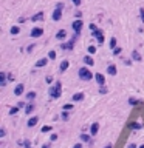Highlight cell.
Masks as SVG:
<instances>
[{
	"instance_id": "ba28073f",
	"label": "cell",
	"mask_w": 144,
	"mask_h": 148,
	"mask_svg": "<svg viewBox=\"0 0 144 148\" xmlns=\"http://www.w3.org/2000/svg\"><path fill=\"white\" fill-rule=\"evenodd\" d=\"M56 39L57 40H65L67 39V31H65V29H59V31L56 32Z\"/></svg>"
},
{
	"instance_id": "8992f818",
	"label": "cell",
	"mask_w": 144,
	"mask_h": 148,
	"mask_svg": "<svg viewBox=\"0 0 144 148\" xmlns=\"http://www.w3.org/2000/svg\"><path fill=\"white\" fill-rule=\"evenodd\" d=\"M95 80H96V83H98L99 86L105 85V77H104L102 74H99V73H96V74H95Z\"/></svg>"
},
{
	"instance_id": "7402d4cb",
	"label": "cell",
	"mask_w": 144,
	"mask_h": 148,
	"mask_svg": "<svg viewBox=\"0 0 144 148\" xmlns=\"http://www.w3.org/2000/svg\"><path fill=\"white\" fill-rule=\"evenodd\" d=\"M129 126H130L132 130H139L143 125H141V124H138V122H130V125H129Z\"/></svg>"
},
{
	"instance_id": "7a4b0ae2",
	"label": "cell",
	"mask_w": 144,
	"mask_h": 148,
	"mask_svg": "<svg viewBox=\"0 0 144 148\" xmlns=\"http://www.w3.org/2000/svg\"><path fill=\"white\" fill-rule=\"evenodd\" d=\"M78 74H79V79L84 80V82H88V80H91L93 77H95V74H93L91 71L87 68V66H82V68H79Z\"/></svg>"
},
{
	"instance_id": "681fc988",
	"label": "cell",
	"mask_w": 144,
	"mask_h": 148,
	"mask_svg": "<svg viewBox=\"0 0 144 148\" xmlns=\"http://www.w3.org/2000/svg\"><path fill=\"white\" fill-rule=\"evenodd\" d=\"M129 148H136V145H135V143H130V145H129Z\"/></svg>"
},
{
	"instance_id": "44dd1931",
	"label": "cell",
	"mask_w": 144,
	"mask_h": 148,
	"mask_svg": "<svg viewBox=\"0 0 144 148\" xmlns=\"http://www.w3.org/2000/svg\"><path fill=\"white\" fill-rule=\"evenodd\" d=\"M132 59H133L135 62H141V54H139L138 51H133L132 53Z\"/></svg>"
},
{
	"instance_id": "f546056e",
	"label": "cell",
	"mask_w": 144,
	"mask_h": 148,
	"mask_svg": "<svg viewBox=\"0 0 144 148\" xmlns=\"http://www.w3.org/2000/svg\"><path fill=\"white\" fill-rule=\"evenodd\" d=\"M62 109H65V111H70V109H73V105H71V103H65V105L62 107Z\"/></svg>"
},
{
	"instance_id": "9c48e42d",
	"label": "cell",
	"mask_w": 144,
	"mask_h": 148,
	"mask_svg": "<svg viewBox=\"0 0 144 148\" xmlns=\"http://www.w3.org/2000/svg\"><path fill=\"white\" fill-rule=\"evenodd\" d=\"M37 122H39V117H37V116H33L31 119H29V120L27 122L28 128H33V126H36V125H37Z\"/></svg>"
},
{
	"instance_id": "f35d334b",
	"label": "cell",
	"mask_w": 144,
	"mask_h": 148,
	"mask_svg": "<svg viewBox=\"0 0 144 148\" xmlns=\"http://www.w3.org/2000/svg\"><path fill=\"white\" fill-rule=\"evenodd\" d=\"M33 49H34V45H29V46H28V48H27V51H28V53H31V51H33Z\"/></svg>"
},
{
	"instance_id": "ac0fdd59",
	"label": "cell",
	"mask_w": 144,
	"mask_h": 148,
	"mask_svg": "<svg viewBox=\"0 0 144 148\" xmlns=\"http://www.w3.org/2000/svg\"><path fill=\"white\" fill-rule=\"evenodd\" d=\"M84 63H85L87 66H91V65H95V60H93L91 56H85L84 57Z\"/></svg>"
},
{
	"instance_id": "816d5d0a",
	"label": "cell",
	"mask_w": 144,
	"mask_h": 148,
	"mask_svg": "<svg viewBox=\"0 0 144 148\" xmlns=\"http://www.w3.org/2000/svg\"><path fill=\"white\" fill-rule=\"evenodd\" d=\"M139 148H144V145H141V147H139Z\"/></svg>"
},
{
	"instance_id": "4316f807",
	"label": "cell",
	"mask_w": 144,
	"mask_h": 148,
	"mask_svg": "<svg viewBox=\"0 0 144 148\" xmlns=\"http://www.w3.org/2000/svg\"><path fill=\"white\" fill-rule=\"evenodd\" d=\"M48 59H51V60H54V59H56V51L50 49V53H48Z\"/></svg>"
},
{
	"instance_id": "484cf974",
	"label": "cell",
	"mask_w": 144,
	"mask_h": 148,
	"mask_svg": "<svg viewBox=\"0 0 144 148\" xmlns=\"http://www.w3.org/2000/svg\"><path fill=\"white\" fill-rule=\"evenodd\" d=\"M61 117H62V120H68V113H67L65 109H62V113H61Z\"/></svg>"
},
{
	"instance_id": "8fae6325",
	"label": "cell",
	"mask_w": 144,
	"mask_h": 148,
	"mask_svg": "<svg viewBox=\"0 0 144 148\" xmlns=\"http://www.w3.org/2000/svg\"><path fill=\"white\" fill-rule=\"evenodd\" d=\"M6 77H8L6 73H0V86L2 88L6 86Z\"/></svg>"
},
{
	"instance_id": "e575fe53",
	"label": "cell",
	"mask_w": 144,
	"mask_h": 148,
	"mask_svg": "<svg viewBox=\"0 0 144 148\" xmlns=\"http://www.w3.org/2000/svg\"><path fill=\"white\" fill-rule=\"evenodd\" d=\"M53 80H54V79L51 77V76H46V77H45V82H46V83H53Z\"/></svg>"
},
{
	"instance_id": "1f68e13d",
	"label": "cell",
	"mask_w": 144,
	"mask_h": 148,
	"mask_svg": "<svg viewBox=\"0 0 144 148\" xmlns=\"http://www.w3.org/2000/svg\"><path fill=\"white\" fill-rule=\"evenodd\" d=\"M121 51H122V48H119V46H116V48L113 49V54H115V56H118V54H121Z\"/></svg>"
},
{
	"instance_id": "ffe728a7",
	"label": "cell",
	"mask_w": 144,
	"mask_h": 148,
	"mask_svg": "<svg viewBox=\"0 0 144 148\" xmlns=\"http://www.w3.org/2000/svg\"><path fill=\"white\" fill-rule=\"evenodd\" d=\"M33 111H34V103H29L25 107V114H31Z\"/></svg>"
},
{
	"instance_id": "d6a6232c",
	"label": "cell",
	"mask_w": 144,
	"mask_h": 148,
	"mask_svg": "<svg viewBox=\"0 0 144 148\" xmlns=\"http://www.w3.org/2000/svg\"><path fill=\"white\" fill-rule=\"evenodd\" d=\"M107 91H108V90H107V88H105L104 85L99 88V94H105V93H107Z\"/></svg>"
},
{
	"instance_id": "8d00e7d4",
	"label": "cell",
	"mask_w": 144,
	"mask_h": 148,
	"mask_svg": "<svg viewBox=\"0 0 144 148\" xmlns=\"http://www.w3.org/2000/svg\"><path fill=\"white\" fill-rule=\"evenodd\" d=\"M5 134H6V130L5 128H0V137H5Z\"/></svg>"
},
{
	"instance_id": "ab89813d",
	"label": "cell",
	"mask_w": 144,
	"mask_h": 148,
	"mask_svg": "<svg viewBox=\"0 0 144 148\" xmlns=\"http://www.w3.org/2000/svg\"><path fill=\"white\" fill-rule=\"evenodd\" d=\"M74 14H76V17H78V19H81V17H82V12H81V11H78V12H74Z\"/></svg>"
},
{
	"instance_id": "7dc6e473",
	"label": "cell",
	"mask_w": 144,
	"mask_h": 148,
	"mask_svg": "<svg viewBox=\"0 0 144 148\" xmlns=\"http://www.w3.org/2000/svg\"><path fill=\"white\" fill-rule=\"evenodd\" d=\"M73 148H82V143H76V145Z\"/></svg>"
},
{
	"instance_id": "bcb514c9",
	"label": "cell",
	"mask_w": 144,
	"mask_h": 148,
	"mask_svg": "<svg viewBox=\"0 0 144 148\" xmlns=\"http://www.w3.org/2000/svg\"><path fill=\"white\" fill-rule=\"evenodd\" d=\"M42 148H51V143H45V145L42 147Z\"/></svg>"
},
{
	"instance_id": "d4e9b609",
	"label": "cell",
	"mask_w": 144,
	"mask_h": 148,
	"mask_svg": "<svg viewBox=\"0 0 144 148\" xmlns=\"http://www.w3.org/2000/svg\"><path fill=\"white\" fill-rule=\"evenodd\" d=\"M81 140H82V142H90V136H87L85 133H82V134H81Z\"/></svg>"
},
{
	"instance_id": "603a6c76",
	"label": "cell",
	"mask_w": 144,
	"mask_h": 148,
	"mask_svg": "<svg viewBox=\"0 0 144 148\" xmlns=\"http://www.w3.org/2000/svg\"><path fill=\"white\" fill-rule=\"evenodd\" d=\"M110 49H115L116 48V39H115V37H112V39H110Z\"/></svg>"
},
{
	"instance_id": "d6986e66",
	"label": "cell",
	"mask_w": 144,
	"mask_h": 148,
	"mask_svg": "<svg viewBox=\"0 0 144 148\" xmlns=\"http://www.w3.org/2000/svg\"><path fill=\"white\" fill-rule=\"evenodd\" d=\"M46 63H48V59H40V60L36 62V66L37 68H42V66H45Z\"/></svg>"
},
{
	"instance_id": "9a60e30c",
	"label": "cell",
	"mask_w": 144,
	"mask_h": 148,
	"mask_svg": "<svg viewBox=\"0 0 144 148\" xmlns=\"http://www.w3.org/2000/svg\"><path fill=\"white\" fill-rule=\"evenodd\" d=\"M44 17H45L44 12H37V14H34L31 17V20H33V22H40V20H44Z\"/></svg>"
},
{
	"instance_id": "836d02e7",
	"label": "cell",
	"mask_w": 144,
	"mask_h": 148,
	"mask_svg": "<svg viewBox=\"0 0 144 148\" xmlns=\"http://www.w3.org/2000/svg\"><path fill=\"white\" fill-rule=\"evenodd\" d=\"M129 103H130V105H138L139 100H136V99H129Z\"/></svg>"
},
{
	"instance_id": "f5cc1de1",
	"label": "cell",
	"mask_w": 144,
	"mask_h": 148,
	"mask_svg": "<svg viewBox=\"0 0 144 148\" xmlns=\"http://www.w3.org/2000/svg\"><path fill=\"white\" fill-rule=\"evenodd\" d=\"M28 148H33V147H28Z\"/></svg>"
},
{
	"instance_id": "60d3db41",
	"label": "cell",
	"mask_w": 144,
	"mask_h": 148,
	"mask_svg": "<svg viewBox=\"0 0 144 148\" xmlns=\"http://www.w3.org/2000/svg\"><path fill=\"white\" fill-rule=\"evenodd\" d=\"M17 107H19V108H25V102H19Z\"/></svg>"
},
{
	"instance_id": "b9f144b4",
	"label": "cell",
	"mask_w": 144,
	"mask_h": 148,
	"mask_svg": "<svg viewBox=\"0 0 144 148\" xmlns=\"http://www.w3.org/2000/svg\"><path fill=\"white\" fill-rule=\"evenodd\" d=\"M71 2H73L76 6H78V5H81V0H71Z\"/></svg>"
},
{
	"instance_id": "6da1fadb",
	"label": "cell",
	"mask_w": 144,
	"mask_h": 148,
	"mask_svg": "<svg viewBox=\"0 0 144 148\" xmlns=\"http://www.w3.org/2000/svg\"><path fill=\"white\" fill-rule=\"evenodd\" d=\"M48 94H50V97H51V99H59V97L62 96V83L59 82V80L54 83L53 86H50Z\"/></svg>"
},
{
	"instance_id": "5b68a950",
	"label": "cell",
	"mask_w": 144,
	"mask_h": 148,
	"mask_svg": "<svg viewBox=\"0 0 144 148\" xmlns=\"http://www.w3.org/2000/svg\"><path fill=\"white\" fill-rule=\"evenodd\" d=\"M42 34H44V29L42 28H33L31 29V32H29V36L33 37V39H37V37H42Z\"/></svg>"
},
{
	"instance_id": "4dcf8cb0",
	"label": "cell",
	"mask_w": 144,
	"mask_h": 148,
	"mask_svg": "<svg viewBox=\"0 0 144 148\" xmlns=\"http://www.w3.org/2000/svg\"><path fill=\"white\" fill-rule=\"evenodd\" d=\"M96 53V46H88V54H95Z\"/></svg>"
},
{
	"instance_id": "30bf717a",
	"label": "cell",
	"mask_w": 144,
	"mask_h": 148,
	"mask_svg": "<svg viewBox=\"0 0 144 148\" xmlns=\"http://www.w3.org/2000/svg\"><path fill=\"white\" fill-rule=\"evenodd\" d=\"M23 91H25V85H22V83H19V85L14 88V94L16 96H22Z\"/></svg>"
},
{
	"instance_id": "3957f363",
	"label": "cell",
	"mask_w": 144,
	"mask_h": 148,
	"mask_svg": "<svg viewBox=\"0 0 144 148\" xmlns=\"http://www.w3.org/2000/svg\"><path fill=\"white\" fill-rule=\"evenodd\" d=\"M93 37L98 40L99 45L104 43V32H102V29H95V31H93Z\"/></svg>"
},
{
	"instance_id": "5bb4252c",
	"label": "cell",
	"mask_w": 144,
	"mask_h": 148,
	"mask_svg": "<svg viewBox=\"0 0 144 148\" xmlns=\"http://www.w3.org/2000/svg\"><path fill=\"white\" fill-rule=\"evenodd\" d=\"M116 73H118V70H116V66L113 65V63L107 66V74H110V76H115Z\"/></svg>"
},
{
	"instance_id": "f1b7e54d",
	"label": "cell",
	"mask_w": 144,
	"mask_h": 148,
	"mask_svg": "<svg viewBox=\"0 0 144 148\" xmlns=\"http://www.w3.org/2000/svg\"><path fill=\"white\" fill-rule=\"evenodd\" d=\"M42 133H48V131H51V125H45V126H42Z\"/></svg>"
},
{
	"instance_id": "74e56055",
	"label": "cell",
	"mask_w": 144,
	"mask_h": 148,
	"mask_svg": "<svg viewBox=\"0 0 144 148\" xmlns=\"http://www.w3.org/2000/svg\"><path fill=\"white\" fill-rule=\"evenodd\" d=\"M50 139H51V142L57 140V134H51V137H50Z\"/></svg>"
},
{
	"instance_id": "7c38bea8",
	"label": "cell",
	"mask_w": 144,
	"mask_h": 148,
	"mask_svg": "<svg viewBox=\"0 0 144 148\" xmlns=\"http://www.w3.org/2000/svg\"><path fill=\"white\" fill-rule=\"evenodd\" d=\"M68 66H70V62H68V60H62L61 66H59V70H61V73H65V71L68 70Z\"/></svg>"
},
{
	"instance_id": "f6af8a7d",
	"label": "cell",
	"mask_w": 144,
	"mask_h": 148,
	"mask_svg": "<svg viewBox=\"0 0 144 148\" xmlns=\"http://www.w3.org/2000/svg\"><path fill=\"white\" fill-rule=\"evenodd\" d=\"M8 80H11V82H12V80H14V76H12V74H8Z\"/></svg>"
},
{
	"instance_id": "277c9868",
	"label": "cell",
	"mask_w": 144,
	"mask_h": 148,
	"mask_svg": "<svg viewBox=\"0 0 144 148\" xmlns=\"http://www.w3.org/2000/svg\"><path fill=\"white\" fill-rule=\"evenodd\" d=\"M82 26H84V23H82V20H81V19L74 20V22L71 23V28H73V31H74V32H81Z\"/></svg>"
},
{
	"instance_id": "2e32d148",
	"label": "cell",
	"mask_w": 144,
	"mask_h": 148,
	"mask_svg": "<svg viewBox=\"0 0 144 148\" xmlns=\"http://www.w3.org/2000/svg\"><path fill=\"white\" fill-rule=\"evenodd\" d=\"M82 99H84V93H76V94H73V97H71L73 102H81Z\"/></svg>"
},
{
	"instance_id": "ee69618b",
	"label": "cell",
	"mask_w": 144,
	"mask_h": 148,
	"mask_svg": "<svg viewBox=\"0 0 144 148\" xmlns=\"http://www.w3.org/2000/svg\"><path fill=\"white\" fill-rule=\"evenodd\" d=\"M56 8H59V9H63V3H57Z\"/></svg>"
},
{
	"instance_id": "7bdbcfd3",
	"label": "cell",
	"mask_w": 144,
	"mask_h": 148,
	"mask_svg": "<svg viewBox=\"0 0 144 148\" xmlns=\"http://www.w3.org/2000/svg\"><path fill=\"white\" fill-rule=\"evenodd\" d=\"M90 29H91V31H95V29H98V28H96L95 23H91V25H90Z\"/></svg>"
},
{
	"instance_id": "d590c367",
	"label": "cell",
	"mask_w": 144,
	"mask_h": 148,
	"mask_svg": "<svg viewBox=\"0 0 144 148\" xmlns=\"http://www.w3.org/2000/svg\"><path fill=\"white\" fill-rule=\"evenodd\" d=\"M139 16H141V22L144 23V8H141V9H139Z\"/></svg>"
},
{
	"instance_id": "f907efd6",
	"label": "cell",
	"mask_w": 144,
	"mask_h": 148,
	"mask_svg": "<svg viewBox=\"0 0 144 148\" xmlns=\"http://www.w3.org/2000/svg\"><path fill=\"white\" fill-rule=\"evenodd\" d=\"M104 148H113V145H112V143H108V145H105Z\"/></svg>"
},
{
	"instance_id": "c3c4849f",
	"label": "cell",
	"mask_w": 144,
	"mask_h": 148,
	"mask_svg": "<svg viewBox=\"0 0 144 148\" xmlns=\"http://www.w3.org/2000/svg\"><path fill=\"white\" fill-rule=\"evenodd\" d=\"M25 20H27V19H25V17H20V19H19V23H23Z\"/></svg>"
},
{
	"instance_id": "52a82bcc",
	"label": "cell",
	"mask_w": 144,
	"mask_h": 148,
	"mask_svg": "<svg viewBox=\"0 0 144 148\" xmlns=\"http://www.w3.org/2000/svg\"><path fill=\"white\" fill-rule=\"evenodd\" d=\"M61 19H62V9L56 8V9L53 11V20H54V22H59Z\"/></svg>"
},
{
	"instance_id": "e0dca14e",
	"label": "cell",
	"mask_w": 144,
	"mask_h": 148,
	"mask_svg": "<svg viewBox=\"0 0 144 148\" xmlns=\"http://www.w3.org/2000/svg\"><path fill=\"white\" fill-rule=\"evenodd\" d=\"M36 93L34 91H29V93H27V94H25V99H27L28 100V102H33V100H34L36 99Z\"/></svg>"
},
{
	"instance_id": "4fadbf2b",
	"label": "cell",
	"mask_w": 144,
	"mask_h": 148,
	"mask_svg": "<svg viewBox=\"0 0 144 148\" xmlns=\"http://www.w3.org/2000/svg\"><path fill=\"white\" fill-rule=\"evenodd\" d=\"M99 131V124H91V128H90V134L91 136H96Z\"/></svg>"
},
{
	"instance_id": "83f0119b",
	"label": "cell",
	"mask_w": 144,
	"mask_h": 148,
	"mask_svg": "<svg viewBox=\"0 0 144 148\" xmlns=\"http://www.w3.org/2000/svg\"><path fill=\"white\" fill-rule=\"evenodd\" d=\"M19 113V107H12L11 109H9V114L11 116H14V114H17Z\"/></svg>"
},
{
	"instance_id": "cb8c5ba5",
	"label": "cell",
	"mask_w": 144,
	"mask_h": 148,
	"mask_svg": "<svg viewBox=\"0 0 144 148\" xmlns=\"http://www.w3.org/2000/svg\"><path fill=\"white\" fill-rule=\"evenodd\" d=\"M19 32H20V28H19V26H12V28H11V34H12V36H17Z\"/></svg>"
}]
</instances>
